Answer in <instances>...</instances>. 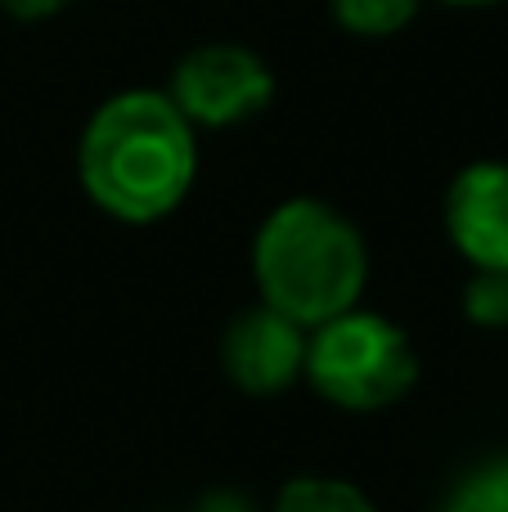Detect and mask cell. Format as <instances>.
<instances>
[{"mask_svg":"<svg viewBox=\"0 0 508 512\" xmlns=\"http://www.w3.org/2000/svg\"><path fill=\"white\" fill-rule=\"evenodd\" d=\"M81 189L126 225L171 216L198 176V131L167 90H117L90 113L77 144Z\"/></svg>","mask_w":508,"mask_h":512,"instance_id":"1","label":"cell"},{"mask_svg":"<svg viewBox=\"0 0 508 512\" xmlns=\"http://www.w3.org/2000/svg\"><path fill=\"white\" fill-rule=\"evenodd\" d=\"M302 369L324 400L369 414V409L396 405L419 382V355H414L405 328L351 306L315 324Z\"/></svg>","mask_w":508,"mask_h":512,"instance_id":"3","label":"cell"},{"mask_svg":"<svg viewBox=\"0 0 508 512\" xmlns=\"http://www.w3.org/2000/svg\"><path fill=\"white\" fill-rule=\"evenodd\" d=\"M207 512H248V508H243L234 495H221V499H212V504H207Z\"/></svg>","mask_w":508,"mask_h":512,"instance_id":"12","label":"cell"},{"mask_svg":"<svg viewBox=\"0 0 508 512\" xmlns=\"http://www.w3.org/2000/svg\"><path fill=\"white\" fill-rule=\"evenodd\" d=\"M423 0H329L333 23L360 41H387L414 23Z\"/></svg>","mask_w":508,"mask_h":512,"instance_id":"7","label":"cell"},{"mask_svg":"<svg viewBox=\"0 0 508 512\" xmlns=\"http://www.w3.org/2000/svg\"><path fill=\"white\" fill-rule=\"evenodd\" d=\"M446 230L473 270H508V162H468L450 180Z\"/></svg>","mask_w":508,"mask_h":512,"instance_id":"5","label":"cell"},{"mask_svg":"<svg viewBox=\"0 0 508 512\" xmlns=\"http://www.w3.org/2000/svg\"><path fill=\"white\" fill-rule=\"evenodd\" d=\"M275 512H378L365 499V490L329 477H297L279 490Z\"/></svg>","mask_w":508,"mask_h":512,"instance_id":"8","label":"cell"},{"mask_svg":"<svg viewBox=\"0 0 508 512\" xmlns=\"http://www.w3.org/2000/svg\"><path fill=\"white\" fill-rule=\"evenodd\" d=\"M450 9H491V5H504V0H441Z\"/></svg>","mask_w":508,"mask_h":512,"instance_id":"13","label":"cell"},{"mask_svg":"<svg viewBox=\"0 0 508 512\" xmlns=\"http://www.w3.org/2000/svg\"><path fill=\"white\" fill-rule=\"evenodd\" d=\"M171 104L185 113V122L225 131V126L252 122L275 99V72L252 45L239 41H203L185 50L167 81Z\"/></svg>","mask_w":508,"mask_h":512,"instance_id":"4","label":"cell"},{"mask_svg":"<svg viewBox=\"0 0 508 512\" xmlns=\"http://www.w3.org/2000/svg\"><path fill=\"white\" fill-rule=\"evenodd\" d=\"M446 512H508V463L482 468L455 490Z\"/></svg>","mask_w":508,"mask_h":512,"instance_id":"10","label":"cell"},{"mask_svg":"<svg viewBox=\"0 0 508 512\" xmlns=\"http://www.w3.org/2000/svg\"><path fill=\"white\" fill-rule=\"evenodd\" d=\"M68 5L72 0H0V9H5L9 18H18V23H41V18H54Z\"/></svg>","mask_w":508,"mask_h":512,"instance_id":"11","label":"cell"},{"mask_svg":"<svg viewBox=\"0 0 508 512\" xmlns=\"http://www.w3.org/2000/svg\"><path fill=\"white\" fill-rule=\"evenodd\" d=\"M464 315L482 328H508V270H473L464 288Z\"/></svg>","mask_w":508,"mask_h":512,"instance_id":"9","label":"cell"},{"mask_svg":"<svg viewBox=\"0 0 508 512\" xmlns=\"http://www.w3.org/2000/svg\"><path fill=\"white\" fill-rule=\"evenodd\" d=\"M221 360L234 387L252 391V396H275L306 364L302 324H293L288 315H279L261 301L257 310H248L230 324L221 342Z\"/></svg>","mask_w":508,"mask_h":512,"instance_id":"6","label":"cell"},{"mask_svg":"<svg viewBox=\"0 0 508 512\" xmlns=\"http://www.w3.org/2000/svg\"><path fill=\"white\" fill-rule=\"evenodd\" d=\"M252 274L270 310L315 328L351 310L365 292V234L320 198H288L261 221L252 243Z\"/></svg>","mask_w":508,"mask_h":512,"instance_id":"2","label":"cell"}]
</instances>
